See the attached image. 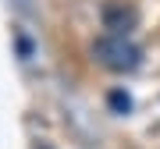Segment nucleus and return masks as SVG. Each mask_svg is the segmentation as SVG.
<instances>
[{"instance_id":"obj_2","label":"nucleus","mask_w":160,"mask_h":149,"mask_svg":"<svg viewBox=\"0 0 160 149\" xmlns=\"http://www.w3.org/2000/svg\"><path fill=\"white\" fill-rule=\"evenodd\" d=\"M103 29H110V36H128L135 29V11L125 4H107L103 7Z\"/></svg>"},{"instance_id":"obj_3","label":"nucleus","mask_w":160,"mask_h":149,"mask_svg":"<svg viewBox=\"0 0 160 149\" xmlns=\"http://www.w3.org/2000/svg\"><path fill=\"white\" fill-rule=\"evenodd\" d=\"M107 103H110L114 114H128V110H132V96H128V92H121V89H114V92L107 96Z\"/></svg>"},{"instance_id":"obj_1","label":"nucleus","mask_w":160,"mask_h":149,"mask_svg":"<svg viewBox=\"0 0 160 149\" xmlns=\"http://www.w3.org/2000/svg\"><path fill=\"white\" fill-rule=\"evenodd\" d=\"M92 57L110 71H135L142 64V50L125 36H100L92 43Z\"/></svg>"}]
</instances>
